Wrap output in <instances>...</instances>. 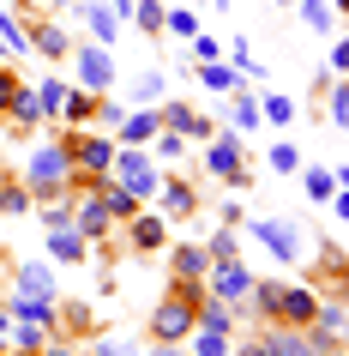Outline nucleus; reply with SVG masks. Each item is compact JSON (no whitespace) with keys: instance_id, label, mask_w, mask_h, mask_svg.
<instances>
[{"instance_id":"6e6552de","label":"nucleus","mask_w":349,"mask_h":356,"mask_svg":"<svg viewBox=\"0 0 349 356\" xmlns=\"http://www.w3.org/2000/svg\"><path fill=\"white\" fill-rule=\"evenodd\" d=\"M205 169H211V175H223V181H241V188H247V169H241V133H235V127H229L217 145L205 151Z\"/></svg>"},{"instance_id":"a18cd8bd","label":"nucleus","mask_w":349,"mask_h":356,"mask_svg":"<svg viewBox=\"0 0 349 356\" xmlns=\"http://www.w3.org/2000/svg\"><path fill=\"white\" fill-rule=\"evenodd\" d=\"M19 85H24V79L12 73V67H0V115L12 109V97H19Z\"/></svg>"},{"instance_id":"4d7b16f0","label":"nucleus","mask_w":349,"mask_h":356,"mask_svg":"<svg viewBox=\"0 0 349 356\" xmlns=\"http://www.w3.org/2000/svg\"><path fill=\"white\" fill-rule=\"evenodd\" d=\"M337 13H349V0H337Z\"/></svg>"},{"instance_id":"72a5a7b5","label":"nucleus","mask_w":349,"mask_h":356,"mask_svg":"<svg viewBox=\"0 0 349 356\" xmlns=\"http://www.w3.org/2000/svg\"><path fill=\"white\" fill-rule=\"evenodd\" d=\"M295 13H301L319 37H331V0H295Z\"/></svg>"},{"instance_id":"864d4df0","label":"nucleus","mask_w":349,"mask_h":356,"mask_svg":"<svg viewBox=\"0 0 349 356\" xmlns=\"http://www.w3.org/2000/svg\"><path fill=\"white\" fill-rule=\"evenodd\" d=\"M133 6H139V0H109V13H114V19H127Z\"/></svg>"},{"instance_id":"412c9836","label":"nucleus","mask_w":349,"mask_h":356,"mask_svg":"<svg viewBox=\"0 0 349 356\" xmlns=\"http://www.w3.org/2000/svg\"><path fill=\"white\" fill-rule=\"evenodd\" d=\"M163 91H169L163 73H139V85L127 91V109H157V103H163Z\"/></svg>"},{"instance_id":"a878e982","label":"nucleus","mask_w":349,"mask_h":356,"mask_svg":"<svg viewBox=\"0 0 349 356\" xmlns=\"http://www.w3.org/2000/svg\"><path fill=\"white\" fill-rule=\"evenodd\" d=\"M19 296H55V278H49V266H42V260H24L19 266Z\"/></svg>"},{"instance_id":"bf43d9fd","label":"nucleus","mask_w":349,"mask_h":356,"mask_svg":"<svg viewBox=\"0 0 349 356\" xmlns=\"http://www.w3.org/2000/svg\"><path fill=\"white\" fill-rule=\"evenodd\" d=\"M49 6H67V0H49Z\"/></svg>"},{"instance_id":"ddd939ff","label":"nucleus","mask_w":349,"mask_h":356,"mask_svg":"<svg viewBox=\"0 0 349 356\" xmlns=\"http://www.w3.org/2000/svg\"><path fill=\"white\" fill-rule=\"evenodd\" d=\"M259 338H265V356H313V344H307V332L301 326H259Z\"/></svg>"},{"instance_id":"13d9d810","label":"nucleus","mask_w":349,"mask_h":356,"mask_svg":"<svg viewBox=\"0 0 349 356\" xmlns=\"http://www.w3.org/2000/svg\"><path fill=\"white\" fill-rule=\"evenodd\" d=\"M19 356H42V350H19Z\"/></svg>"},{"instance_id":"4be33fe9","label":"nucleus","mask_w":349,"mask_h":356,"mask_svg":"<svg viewBox=\"0 0 349 356\" xmlns=\"http://www.w3.org/2000/svg\"><path fill=\"white\" fill-rule=\"evenodd\" d=\"M55 338V326H37V320H12L6 326V344H19V350H42Z\"/></svg>"},{"instance_id":"603ef678","label":"nucleus","mask_w":349,"mask_h":356,"mask_svg":"<svg viewBox=\"0 0 349 356\" xmlns=\"http://www.w3.org/2000/svg\"><path fill=\"white\" fill-rule=\"evenodd\" d=\"M139 356H187L181 344H151V350H139Z\"/></svg>"},{"instance_id":"cd10ccee","label":"nucleus","mask_w":349,"mask_h":356,"mask_svg":"<svg viewBox=\"0 0 349 356\" xmlns=\"http://www.w3.org/2000/svg\"><path fill=\"white\" fill-rule=\"evenodd\" d=\"M193 79H199L205 91H235V85H241L235 67H217V60H199V67H193Z\"/></svg>"},{"instance_id":"49530a36","label":"nucleus","mask_w":349,"mask_h":356,"mask_svg":"<svg viewBox=\"0 0 349 356\" xmlns=\"http://www.w3.org/2000/svg\"><path fill=\"white\" fill-rule=\"evenodd\" d=\"M151 145H157V157H181V151H187V139H181V133H157Z\"/></svg>"},{"instance_id":"c756f323","label":"nucleus","mask_w":349,"mask_h":356,"mask_svg":"<svg viewBox=\"0 0 349 356\" xmlns=\"http://www.w3.org/2000/svg\"><path fill=\"white\" fill-rule=\"evenodd\" d=\"M42 229H73V193H49L42 200Z\"/></svg>"},{"instance_id":"473e14b6","label":"nucleus","mask_w":349,"mask_h":356,"mask_svg":"<svg viewBox=\"0 0 349 356\" xmlns=\"http://www.w3.org/2000/svg\"><path fill=\"white\" fill-rule=\"evenodd\" d=\"M31 91H37L42 121H49V115H60V103H67V79H42V85H31Z\"/></svg>"},{"instance_id":"0eeeda50","label":"nucleus","mask_w":349,"mask_h":356,"mask_svg":"<svg viewBox=\"0 0 349 356\" xmlns=\"http://www.w3.org/2000/svg\"><path fill=\"white\" fill-rule=\"evenodd\" d=\"M109 224H114V218H109V206H103V200H96L91 188H85V193H73V229L85 236V242H103V236H109Z\"/></svg>"},{"instance_id":"bb28decb","label":"nucleus","mask_w":349,"mask_h":356,"mask_svg":"<svg viewBox=\"0 0 349 356\" xmlns=\"http://www.w3.org/2000/svg\"><path fill=\"white\" fill-rule=\"evenodd\" d=\"M229 127H235V133H259V127H265V109H259V97H247V91L235 97V109H229Z\"/></svg>"},{"instance_id":"6ab92c4d","label":"nucleus","mask_w":349,"mask_h":356,"mask_svg":"<svg viewBox=\"0 0 349 356\" xmlns=\"http://www.w3.org/2000/svg\"><path fill=\"white\" fill-rule=\"evenodd\" d=\"M163 211L169 218H187V211H199V193L187 188L181 175H163Z\"/></svg>"},{"instance_id":"f3484780","label":"nucleus","mask_w":349,"mask_h":356,"mask_svg":"<svg viewBox=\"0 0 349 356\" xmlns=\"http://www.w3.org/2000/svg\"><path fill=\"white\" fill-rule=\"evenodd\" d=\"M169 272H175V278H205V272H211V254H205L199 242H181L169 254Z\"/></svg>"},{"instance_id":"9b49d317","label":"nucleus","mask_w":349,"mask_h":356,"mask_svg":"<svg viewBox=\"0 0 349 356\" xmlns=\"http://www.w3.org/2000/svg\"><path fill=\"white\" fill-rule=\"evenodd\" d=\"M127 248H139V254L169 248V224H163V218H151V211H133V218H127Z\"/></svg>"},{"instance_id":"680f3d73","label":"nucleus","mask_w":349,"mask_h":356,"mask_svg":"<svg viewBox=\"0 0 349 356\" xmlns=\"http://www.w3.org/2000/svg\"><path fill=\"white\" fill-rule=\"evenodd\" d=\"M325 356H343V350H325Z\"/></svg>"},{"instance_id":"09e8293b","label":"nucleus","mask_w":349,"mask_h":356,"mask_svg":"<svg viewBox=\"0 0 349 356\" xmlns=\"http://www.w3.org/2000/svg\"><path fill=\"white\" fill-rule=\"evenodd\" d=\"M229 356H265V338H247V344H229Z\"/></svg>"},{"instance_id":"c9c22d12","label":"nucleus","mask_w":349,"mask_h":356,"mask_svg":"<svg viewBox=\"0 0 349 356\" xmlns=\"http://www.w3.org/2000/svg\"><path fill=\"white\" fill-rule=\"evenodd\" d=\"M193 356H229V332H205V326H193Z\"/></svg>"},{"instance_id":"5701e85b","label":"nucleus","mask_w":349,"mask_h":356,"mask_svg":"<svg viewBox=\"0 0 349 356\" xmlns=\"http://www.w3.org/2000/svg\"><path fill=\"white\" fill-rule=\"evenodd\" d=\"M55 326L73 332V338H85L91 332V302H55Z\"/></svg>"},{"instance_id":"f704fd0d","label":"nucleus","mask_w":349,"mask_h":356,"mask_svg":"<svg viewBox=\"0 0 349 356\" xmlns=\"http://www.w3.org/2000/svg\"><path fill=\"white\" fill-rule=\"evenodd\" d=\"M133 19H139V31H145V37H163V6H157V0H139V6H133Z\"/></svg>"},{"instance_id":"20e7f679","label":"nucleus","mask_w":349,"mask_h":356,"mask_svg":"<svg viewBox=\"0 0 349 356\" xmlns=\"http://www.w3.org/2000/svg\"><path fill=\"white\" fill-rule=\"evenodd\" d=\"M67 145H73V175H109L114 151H121L114 139H103V133H91V127H73Z\"/></svg>"},{"instance_id":"7ed1b4c3","label":"nucleus","mask_w":349,"mask_h":356,"mask_svg":"<svg viewBox=\"0 0 349 356\" xmlns=\"http://www.w3.org/2000/svg\"><path fill=\"white\" fill-rule=\"evenodd\" d=\"M193 338V302L169 290L157 308H151V344H187Z\"/></svg>"},{"instance_id":"5fc2aeb1","label":"nucleus","mask_w":349,"mask_h":356,"mask_svg":"<svg viewBox=\"0 0 349 356\" xmlns=\"http://www.w3.org/2000/svg\"><path fill=\"white\" fill-rule=\"evenodd\" d=\"M6 326H12V314H6V302H0V350H6Z\"/></svg>"},{"instance_id":"37998d69","label":"nucleus","mask_w":349,"mask_h":356,"mask_svg":"<svg viewBox=\"0 0 349 356\" xmlns=\"http://www.w3.org/2000/svg\"><path fill=\"white\" fill-rule=\"evenodd\" d=\"M163 31H175V37H199V13H169Z\"/></svg>"},{"instance_id":"dca6fc26","label":"nucleus","mask_w":349,"mask_h":356,"mask_svg":"<svg viewBox=\"0 0 349 356\" xmlns=\"http://www.w3.org/2000/svg\"><path fill=\"white\" fill-rule=\"evenodd\" d=\"M247 302H253L247 314H253L259 326H277V302H283V278H259V284H253V296H247Z\"/></svg>"},{"instance_id":"f257e3e1","label":"nucleus","mask_w":349,"mask_h":356,"mask_svg":"<svg viewBox=\"0 0 349 356\" xmlns=\"http://www.w3.org/2000/svg\"><path fill=\"white\" fill-rule=\"evenodd\" d=\"M67 188H73V145L67 139H49L24 163V193L31 200H49V193H67Z\"/></svg>"},{"instance_id":"1a4fd4ad","label":"nucleus","mask_w":349,"mask_h":356,"mask_svg":"<svg viewBox=\"0 0 349 356\" xmlns=\"http://www.w3.org/2000/svg\"><path fill=\"white\" fill-rule=\"evenodd\" d=\"M157 127H163V133H181V139H187V133H193V139H211V121L193 115V103H169V97L157 103Z\"/></svg>"},{"instance_id":"393cba45","label":"nucleus","mask_w":349,"mask_h":356,"mask_svg":"<svg viewBox=\"0 0 349 356\" xmlns=\"http://www.w3.org/2000/svg\"><path fill=\"white\" fill-rule=\"evenodd\" d=\"M91 109H96V91L78 85V91H67V103H60V121H67V127H91Z\"/></svg>"},{"instance_id":"a211bd4d","label":"nucleus","mask_w":349,"mask_h":356,"mask_svg":"<svg viewBox=\"0 0 349 356\" xmlns=\"http://www.w3.org/2000/svg\"><path fill=\"white\" fill-rule=\"evenodd\" d=\"M6 314L12 320H37V326H55V296H6Z\"/></svg>"},{"instance_id":"39448f33","label":"nucleus","mask_w":349,"mask_h":356,"mask_svg":"<svg viewBox=\"0 0 349 356\" xmlns=\"http://www.w3.org/2000/svg\"><path fill=\"white\" fill-rule=\"evenodd\" d=\"M73 60H78V85H85V91H96V97H109V91H114V55L103 49V42H85V49H73Z\"/></svg>"},{"instance_id":"e433bc0d","label":"nucleus","mask_w":349,"mask_h":356,"mask_svg":"<svg viewBox=\"0 0 349 356\" xmlns=\"http://www.w3.org/2000/svg\"><path fill=\"white\" fill-rule=\"evenodd\" d=\"M24 206H31L24 181H6V188H0V218H12V211H24Z\"/></svg>"},{"instance_id":"423d86ee","label":"nucleus","mask_w":349,"mask_h":356,"mask_svg":"<svg viewBox=\"0 0 349 356\" xmlns=\"http://www.w3.org/2000/svg\"><path fill=\"white\" fill-rule=\"evenodd\" d=\"M205 278H211V296H223V302H247V296H253V284H259L241 254H235V260H217Z\"/></svg>"},{"instance_id":"b1692460","label":"nucleus","mask_w":349,"mask_h":356,"mask_svg":"<svg viewBox=\"0 0 349 356\" xmlns=\"http://www.w3.org/2000/svg\"><path fill=\"white\" fill-rule=\"evenodd\" d=\"M49 260H60V266L85 260V236L78 229H49Z\"/></svg>"},{"instance_id":"8fccbe9b","label":"nucleus","mask_w":349,"mask_h":356,"mask_svg":"<svg viewBox=\"0 0 349 356\" xmlns=\"http://www.w3.org/2000/svg\"><path fill=\"white\" fill-rule=\"evenodd\" d=\"M331 206H337V218L349 224V188H337V193H331Z\"/></svg>"},{"instance_id":"79ce46f5","label":"nucleus","mask_w":349,"mask_h":356,"mask_svg":"<svg viewBox=\"0 0 349 356\" xmlns=\"http://www.w3.org/2000/svg\"><path fill=\"white\" fill-rule=\"evenodd\" d=\"M271 169L277 175H295V169H301V151L295 145H271Z\"/></svg>"},{"instance_id":"3c124183","label":"nucleus","mask_w":349,"mask_h":356,"mask_svg":"<svg viewBox=\"0 0 349 356\" xmlns=\"http://www.w3.org/2000/svg\"><path fill=\"white\" fill-rule=\"evenodd\" d=\"M42 356H78L73 344H60V338H49V344H42Z\"/></svg>"},{"instance_id":"6e6d98bb","label":"nucleus","mask_w":349,"mask_h":356,"mask_svg":"<svg viewBox=\"0 0 349 356\" xmlns=\"http://www.w3.org/2000/svg\"><path fill=\"white\" fill-rule=\"evenodd\" d=\"M331 175H337V188H349V163H343V169H331Z\"/></svg>"},{"instance_id":"052dcab7","label":"nucleus","mask_w":349,"mask_h":356,"mask_svg":"<svg viewBox=\"0 0 349 356\" xmlns=\"http://www.w3.org/2000/svg\"><path fill=\"white\" fill-rule=\"evenodd\" d=\"M277 6H295V0H277Z\"/></svg>"},{"instance_id":"7c9ffc66","label":"nucleus","mask_w":349,"mask_h":356,"mask_svg":"<svg viewBox=\"0 0 349 356\" xmlns=\"http://www.w3.org/2000/svg\"><path fill=\"white\" fill-rule=\"evenodd\" d=\"M301 181H307V200H319V206H325L331 193H337V175H331L325 163H313V169H301Z\"/></svg>"},{"instance_id":"a19ab883","label":"nucleus","mask_w":349,"mask_h":356,"mask_svg":"<svg viewBox=\"0 0 349 356\" xmlns=\"http://www.w3.org/2000/svg\"><path fill=\"white\" fill-rule=\"evenodd\" d=\"M91 356H139V344H133V338H96Z\"/></svg>"},{"instance_id":"aec40b11","label":"nucleus","mask_w":349,"mask_h":356,"mask_svg":"<svg viewBox=\"0 0 349 356\" xmlns=\"http://www.w3.org/2000/svg\"><path fill=\"white\" fill-rule=\"evenodd\" d=\"M6 115H12V127H19V133H37V127H42L37 91H31V85H19V97H12V109H6Z\"/></svg>"},{"instance_id":"f03ea898","label":"nucleus","mask_w":349,"mask_h":356,"mask_svg":"<svg viewBox=\"0 0 349 356\" xmlns=\"http://www.w3.org/2000/svg\"><path fill=\"white\" fill-rule=\"evenodd\" d=\"M109 181H121V188H127L133 200H151V193L163 188V175H157V163L145 157V145H121V151H114Z\"/></svg>"},{"instance_id":"c03bdc74","label":"nucleus","mask_w":349,"mask_h":356,"mask_svg":"<svg viewBox=\"0 0 349 356\" xmlns=\"http://www.w3.org/2000/svg\"><path fill=\"white\" fill-rule=\"evenodd\" d=\"M121 115H127V109H121V103H103V97H96V109H91V121H96V127H121Z\"/></svg>"},{"instance_id":"4468645a","label":"nucleus","mask_w":349,"mask_h":356,"mask_svg":"<svg viewBox=\"0 0 349 356\" xmlns=\"http://www.w3.org/2000/svg\"><path fill=\"white\" fill-rule=\"evenodd\" d=\"M19 31H24V42H31L37 55H49V60L73 55V42H67V31H60V24H24V19H19Z\"/></svg>"},{"instance_id":"ea45409f","label":"nucleus","mask_w":349,"mask_h":356,"mask_svg":"<svg viewBox=\"0 0 349 356\" xmlns=\"http://www.w3.org/2000/svg\"><path fill=\"white\" fill-rule=\"evenodd\" d=\"M259 109H265V121H295V97H277V91H271Z\"/></svg>"},{"instance_id":"2eb2a0df","label":"nucleus","mask_w":349,"mask_h":356,"mask_svg":"<svg viewBox=\"0 0 349 356\" xmlns=\"http://www.w3.org/2000/svg\"><path fill=\"white\" fill-rule=\"evenodd\" d=\"M114 133H121V145H151L163 127H157V109H127Z\"/></svg>"},{"instance_id":"c85d7f7f","label":"nucleus","mask_w":349,"mask_h":356,"mask_svg":"<svg viewBox=\"0 0 349 356\" xmlns=\"http://www.w3.org/2000/svg\"><path fill=\"white\" fill-rule=\"evenodd\" d=\"M85 24H91V37L103 42V49H109V42H114V31H121V19H114L103 0H91V6H85Z\"/></svg>"},{"instance_id":"f8f14e48","label":"nucleus","mask_w":349,"mask_h":356,"mask_svg":"<svg viewBox=\"0 0 349 356\" xmlns=\"http://www.w3.org/2000/svg\"><path fill=\"white\" fill-rule=\"evenodd\" d=\"M313 308H319V290H307V284H283V302H277V320H283V326H307Z\"/></svg>"},{"instance_id":"58836bf2","label":"nucleus","mask_w":349,"mask_h":356,"mask_svg":"<svg viewBox=\"0 0 349 356\" xmlns=\"http://www.w3.org/2000/svg\"><path fill=\"white\" fill-rule=\"evenodd\" d=\"M331 91V127H349V85H325Z\"/></svg>"},{"instance_id":"4c0bfd02","label":"nucleus","mask_w":349,"mask_h":356,"mask_svg":"<svg viewBox=\"0 0 349 356\" xmlns=\"http://www.w3.org/2000/svg\"><path fill=\"white\" fill-rule=\"evenodd\" d=\"M331 79H349V37H331V60H325Z\"/></svg>"},{"instance_id":"e2e57ef3","label":"nucleus","mask_w":349,"mask_h":356,"mask_svg":"<svg viewBox=\"0 0 349 356\" xmlns=\"http://www.w3.org/2000/svg\"><path fill=\"white\" fill-rule=\"evenodd\" d=\"M0 55H6V42H0Z\"/></svg>"},{"instance_id":"9d476101","label":"nucleus","mask_w":349,"mask_h":356,"mask_svg":"<svg viewBox=\"0 0 349 356\" xmlns=\"http://www.w3.org/2000/svg\"><path fill=\"white\" fill-rule=\"evenodd\" d=\"M253 236H259L265 248H271V254H277L283 266H289V260H301V236H295V224H283V218H259V224H253Z\"/></svg>"},{"instance_id":"de8ad7c7","label":"nucleus","mask_w":349,"mask_h":356,"mask_svg":"<svg viewBox=\"0 0 349 356\" xmlns=\"http://www.w3.org/2000/svg\"><path fill=\"white\" fill-rule=\"evenodd\" d=\"M193 55H199V60H217V37H193Z\"/></svg>"},{"instance_id":"2f4dec72","label":"nucleus","mask_w":349,"mask_h":356,"mask_svg":"<svg viewBox=\"0 0 349 356\" xmlns=\"http://www.w3.org/2000/svg\"><path fill=\"white\" fill-rule=\"evenodd\" d=\"M205 254H211V266H217V260H235V254H241V242H235V224H217V229H211Z\"/></svg>"}]
</instances>
